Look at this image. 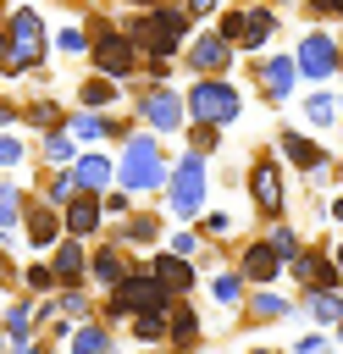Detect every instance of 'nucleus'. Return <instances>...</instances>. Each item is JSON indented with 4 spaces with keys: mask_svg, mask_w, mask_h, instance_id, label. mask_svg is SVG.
Listing matches in <instances>:
<instances>
[{
    "mask_svg": "<svg viewBox=\"0 0 343 354\" xmlns=\"http://www.w3.org/2000/svg\"><path fill=\"white\" fill-rule=\"evenodd\" d=\"M55 310H61L66 321H77V326H83V321H94V299H89L83 288H66V293L55 299Z\"/></svg>",
    "mask_w": 343,
    "mask_h": 354,
    "instance_id": "31",
    "label": "nucleus"
},
{
    "mask_svg": "<svg viewBox=\"0 0 343 354\" xmlns=\"http://www.w3.org/2000/svg\"><path fill=\"white\" fill-rule=\"evenodd\" d=\"M166 343L172 348H194L199 343V310L188 299H172V310H166Z\"/></svg>",
    "mask_w": 343,
    "mask_h": 354,
    "instance_id": "19",
    "label": "nucleus"
},
{
    "mask_svg": "<svg viewBox=\"0 0 343 354\" xmlns=\"http://www.w3.org/2000/svg\"><path fill=\"white\" fill-rule=\"evenodd\" d=\"M77 100H83V111H100V105H111V100H116V83H105V77H89V83L77 88Z\"/></svg>",
    "mask_w": 343,
    "mask_h": 354,
    "instance_id": "34",
    "label": "nucleus"
},
{
    "mask_svg": "<svg viewBox=\"0 0 343 354\" xmlns=\"http://www.w3.org/2000/svg\"><path fill=\"white\" fill-rule=\"evenodd\" d=\"M28 122H33L39 133H55V127H61V111H55L50 100H39V105H28Z\"/></svg>",
    "mask_w": 343,
    "mask_h": 354,
    "instance_id": "38",
    "label": "nucleus"
},
{
    "mask_svg": "<svg viewBox=\"0 0 343 354\" xmlns=\"http://www.w3.org/2000/svg\"><path fill=\"white\" fill-rule=\"evenodd\" d=\"M166 171L172 166H166L155 133H127L122 160H116V188L122 194H155V188H166Z\"/></svg>",
    "mask_w": 343,
    "mask_h": 354,
    "instance_id": "1",
    "label": "nucleus"
},
{
    "mask_svg": "<svg viewBox=\"0 0 343 354\" xmlns=\"http://www.w3.org/2000/svg\"><path fill=\"white\" fill-rule=\"evenodd\" d=\"M22 238H28L39 254H50V249L66 238L61 210H55V205H44V199H28V205H22Z\"/></svg>",
    "mask_w": 343,
    "mask_h": 354,
    "instance_id": "5",
    "label": "nucleus"
},
{
    "mask_svg": "<svg viewBox=\"0 0 343 354\" xmlns=\"http://www.w3.org/2000/svg\"><path fill=\"white\" fill-rule=\"evenodd\" d=\"M133 343H144V348L166 343V315H133Z\"/></svg>",
    "mask_w": 343,
    "mask_h": 354,
    "instance_id": "33",
    "label": "nucleus"
},
{
    "mask_svg": "<svg viewBox=\"0 0 343 354\" xmlns=\"http://www.w3.org/2000/svg\"><path fill=\"white\" fill-rule=\"evenodd\" d=\"M304 77H332V66H337V50H332V39L326 33H304V44H299V61H293Z\"/></svg>",
    "mask_w": 343,
    "mask_h": 354,
    "instance_id": "18",
    "label": "nucleus"
},
{
    "mask_svg": "<svg viewBox=\"0 0 343 354\" xmlns=\"http://www.w3.org/2000/svg\"><path fill=\"white\" fill-rule=\"evenodd\" d=\"M0 354H6V337H0Z\"/></svg>",
    "mask_w": 343,
    "mask_h": 354,
    "instance_id": "54",
    "label": "nucleus"
},
{
    "mask_svg": "<svg viewBox=\"0 0 343 354\" xmlns=\"http://www.w3.org/2000/svg\"><path fill=\"white\" fill-rule=\"evenodd\" d=\"M11 122H17V105H6V100H0V133H6Z\"/></svg>",
    "mask_w": 343,
    "mask_h": 354,
    "instance_id": "47",
    "label": "nucleus"
},
{
    "mask_svg": "<svg viewBox=\"0 0 343 354\" xmlns=\"http://www.w3.org/2000/svg\"><path fill=\"white\" fill-rule=\"evenodd\" d=\"M22 288H28L33 299H44V293L55 288V277H50V260H33V266H22Z\"/></svg>",
    "mask_w": 343,
    "mask_h": 354,
    "instance_id": "37",
    "label": "nucleus"
},
{
    "mask_svg": "<svg viewBox=\"0 0 343 354\" xmlns=\"http://www.w3.org/2000/svg\"><path fill=\"white\" fill-rule=\"evenodd\" d=\"M22 155H28V149H22V138H11V133H0V171H6V166H17Z\"/></svg>",
    "mask_w": 343,
    "mask_h": 354,
    "instance_id": "41",
    "label": "nucleus"
},
{
    "mask_svg": "<svg viewBox=\"0 0 343 354\" xmlns=\"http://www.w3.org/2000/svg\"><path fill=\"white\" fill-rule=\"evenodd\" d=\"M183 111H188L194 122H205V127H227V122H238V88H232V83H216V77H199V83L188 88Z\"/></svg>",
    "mask_w": 343,
    "mask_h": 354,
    "instance_id": "4",
    "label": "nucleus"
},
{
    "mask_svg": "<svg viewBox=\"0 0 343 354\" xmlns=\"http://www.w3.org/2000/svg\"><path fill=\"white\" fill-rule=\"evenodd\" d=\"M144 271H149L172 299H188V293H194V282H199V266H194V260H177V254H166V249H160V254H149V266H144Z\"/></svg>",
    "mask_w": 343,
    "mask_h": 354,
    "instance_id": "7",
    "label": "nucleus"
},
{
    "mask_svg": "<svg viewBox=\"0 0 343 354\" xmlns=\"http://www.w3.org/2000/svg\"><path fill=\"white\" fill-rule=\"evenodd\" d=\"M205 194H210V171L199 155H183L172 171H166V216L177 221H194L205 210Z\"/></svg>",
    "mask_w": 343,
    "mask_h": 354,
    "instance_id": "2",
    "label": "nucleus"
},
{
    "mask_svg": "<svg viewBox=\"0 0 343 354\" xmlns=\"http://www.w3.org/2000/svg\"><path fill=\"white\" fill-rule=\"evenodd\" d=\"M282 155H288L293 166H304V171H315V177L326 171V155H321V149H315V144H310L304 133H282Z\"/></svg>",
    "mask_w": 343,
    "mask_h": 354,
    "instance_id": "26",
    "label": "nucleus"
},
{
    "mask_svg": "<svg viewBox=\"0 0 343 354\" xmlns=\"http://www.w3.org/2000/svg\"><path fill=\"white\" fill-rule=\"evenodd\" d=\"M216 133H221V127H205V122H194V149H188V155H199V160H205V149L216 144Z\"/></svg>",
    "mask_w": 343,
    "mask_h": 354,
    "instance_id": "42",
    "label": "nucleus"
},
{
    "mask_svg": "<svg viewBox=\"0 0 343 354\" xmlns=\"http://www.w3.org/2000/svg\"><path fill=\"white\" fill-rule=\"evenodd\" d=\"M249 199L266 210V216H282V177L271 160H254L249 166Z\"/></svg>",
    "mask_w": 343,
    "mask_h": 354,
    "instance_id": "17",
    "label": "nucleus"
},
{
    "mask_svg": "<svg viewBox=\"0 0 343 354\" xmlns=\"http://www.w3.org/2000/svg\"><path fill=\"white\" fill-rule=\"evenodd\" d=\"M66 354H116V332L105 321H83L72 337H66Z\"/></svg>",
    "mask_w": 343,
    "mask_h": 354,
    "instance_id": "20",
    "label": "nucleus"
},
{
    "mask_svg": "<svg viewBox=\"0 0 343 354\" xmlns=\"http://www.w3.org/2000/svg\"><path fill=\"white\" fill-rule=\"evenodd\" d=\"M6 354H44V343H39V348H6Z\"/></svg>",
    "mask_w": 343,
    "mask_h": 354,
    "instance_id": "49",
    "label": "nucleus"
},
{
    "mask_svg": "<svg viewBox=\"0 0 343 354\" xmlns=\"http://www.w3.org/2000/svg\"><path fill=\"white\" fill-rule=\"evenodd\" d=\"M293 72H299V66H293L288 55H271V61L260 66V88H266L271 100H288V94H293Z\"/></svg>",
    "mask_w": 343,
    "mask_h": 354,
    "instance_id": "22",
    "label": "nucleus"
},
{
    "mask_svg": "<svg viewBox=\"0 0 343 354\" xmlns=\"http://www.w3.org/2000/svg\"><path fill=\"white\" fill-rule=\"evenodd\" d=\"M243 310H249L254 321H282V315H288L293 304H288V299H282L277 288H249V293H243Z\"/></svg>",
    "mask_w": 343,
    "mask_h": 354,
    "instance_id": "23",
    "label": "nucleus"
},
{
    "mask_svg": "<svg viewBox=\"0 0 343 354\" xmlns=\"http://www.w3.org/2000/svg\"><path fill=\"white\" fill-rule=\"evenodd\" d=\"M100 210H105V216H122V221H127V216H133V194L111 188V194H100Z\"/></svg>",
    "mask_w": 343,
    "mask_h": 354,
    "instance_id": "39",
    "label": "nucleus"
},
{
    "mask_svg": "<svg viewBox=\"0 0 343 354\" xmlns=\"http://www.w3.org/2000/svg\"><path fill=\"white\" fill-rule=\"evenodd\" d=\"M83 44H89V39H83V28H61V50H72V55H77Z\"/></svg>",
    "mask_w": 343,
    "mask_h": 354,
    "instance_id": "46",
    "label": "nucleus"
},
{
    "mask_svg": "<svg viewBox=\"0 0 343 354\" xmlns=\"http://www.w3.org/2000/svg\"><path fill=\"white\" fill-rule=\"evenodd\" d=\"M266 243H271V254H277L282 266H293V260H299V232H293V227H271V238H266Z\"/></svg>",
    "mask_w": 343,
    "mask_h": 354,
    "instance_id": "36",
    "label": "nucleus"
},
{
    "mask_svg": "<svg viewBox=\"0 0 343 354\" xmlns=\"http://www.w3.org/2000/svg\"><path fill=\"white\" fill-rule=\"evenodd\" d=\"M160 238H166V221H160L155 210H133V216L122 221V232H116L111 243H122L127 254H138V249H155Z\"/></svg>",
    "mask_w": 343,
    "mask_h": 354,
    "instance_id": "11",
    "label": "nucleus"
},
{
    "mask_svg": "<svg viewBox=\"0 0 343 354\" xmlns=\"http://www.w3.org/2000/svg\"><path fill=\"white\" fill-rule=\"evenodd\" d=\"M293 277L304 282V293H337V288H343L337 266H332L326 254H315V249H299V260H293Z\"/></svg>",
    "mask_w": 343,
    "mask_h": 354,
    "instance_id": "13",
    "label": "nucleus"
},
{
    "mask_svg": "<svg viewBox=\"0 0 343 354\" xmlns=\"http://www.w3.org/2000/svg\"><path fill=\"white\" fill-rule=\"evenodd\" d=\"M6 348H39V321H33V299H11L6 304V326H0Z\"/></svg>",
    "mask_w": 343,
    "mask_h": 354,
    "instance_id": "15",
    "label": "nucleus"
},
{
    "mask_svg": "<svg viewBox=\"0 0 343 354\" xmlns=\"http://www.w3.org/2000/svg\"><path fill=\"white\" fill-rule=\"evenodd\" d=\"M227 61H232V44H227V39H216V33H210V39H199V44H194V66H199L205 77H210V72H227Z\"/></svg>",
    "mask_w": 343,
    "mask_h": 354,
    "instance_id": "28",
    "label": "nucleus"
},
{
    "mask_svg": "<svg viewBox=\"0 0 343 354\" xmlns=\"http://www.w3.org/2000/svg\"><path fill=\"white\" fill-rule=\"evenodd\" d=\"M138 116H144V122H149L155 133H177L188 111H183V100H177L172 88H149V94L138 100Z\"/></svg>",
    "mask_w": 343,
    "mask_h": 354,
    "instance_id": "10",
    "label": "nucleus"
},
{
    "mask_svg": "<svg viewBox=\"0 0 343 354\" xmlns=\"http://www.w3.org/2000/svg\"><path fill=\"white\" fill-rule=\"evenodd\" d=\"M22 188L11 183V177H0V243H11V232L22 227Z\"/></svg>",
    "mask_w": 343,
    "mask_h": 354,
    "instance_id": "24",
    "label": "nucleus"
},
{
    "mask_svg": "<svg viewBox=\"0 0 343 354\" xmlns=\"http://www.w3.org/2000/svg\"><path fill=\"white\" fill-rule=\"evenodd\" d=\"M94 61H100L105 77H127L133 72V39L127 33H100L94 39Z\"/></svg>",
    "mask_w": 343,
    "mask_h": 354,
    "instance_id": "16",
    "label": "nucleus"
},
{
    "mask_svg": "<svg viewBox=\"0 0 343 354\" xmlns=\"http://www.w3.org/2000/svg\"><path fill=\"white\" fill-rule=\"evenodd\" d=\"M183 33H188V11H177V6H166V11H155V17H138V22L127 28L133 50H149L155 61H166V55L183 44Z\"/></svg>",
    "mask_w": 343,
    "mask_h": 354,
    "instance_id": "3",
    "label": "nucleus"
},
{
    "mask_svg": "<svg viewBox=\"0 0 343 354\" xmlns=\"http://www.w3.org/2000/svg\"><path fill=\"white\" fill-rule=\"evenodd\" d=\"M100 221H105L100 194H77V199L61 210V227H66V238H77V243H89V238L100 232Z\"/></svg>",
    "mask_w": 343,
    "mask_h": 354,
    "instance_id": "14",
    "label": "nucleus"
},
{
    "mask_svg": "<svg viewBox=\"0 0 343 354\" xmlns=\"http://www.w3.org/2000/svg\"><path fill=\"white\" fill-rule=\"evenodd\" d=\"M72 183H77V194H111L116 188V160H105L100 149H83L72 160Z\"/></svg>",
    "mask_w": 343,
    "mask_h": 354,
    "instance_id": "9",
    "label": "nucleus"
},
{
    "mask_svg": "<svg viewBox=\"0 0 343 354\" xmlns=\"http://www.w3.org/2000/svg\"><path fill=\"white\" fill-rule=\"evenodd\" d=\"M332 343H326V332H304L299 343H293V354H326Z\"/></svg>",
    "mask_w": 343,
    "mask_h": 354,
    "instance_id": "43",
    "label": "nucleus"
},
{
    "mask_svg": "<svg viewBox=\"0 0 343 354\" xmlns=\"http://www.w3.org/2000/svg\"><path fill=\"white\" fill-rule=\"evenodd\" d=\"M332 266H337V277H343V243H337V260H332Z\"/></svg>",
    "mask_w": 343,
    "mask_h": 354,
    "instance_id": "51",
    "label": "nucleus"
},
{
    "mask_svg": "<svg viewBox=\"0 0 343 354\" xmlns=\"http://www.w3.org/2000/svg\"><path fill=\"white\" fill-rule=\"evenodd\" d=\"M271 28H277V22H271V11H249V17H243V33H238V44L260 50V44L271 39Z\"/></svg>",
    "mask_w": 343,
    "mask_h": 354,
    "instance_id": "32",
    "label": "nucleus"
},
{
    "mask_svg": "<svg viewBox=\"0 0 343 354\" xmlns=\"http://www.w3.org/2000/svg\"><path fill=\"white\" fill-rule=\"evenodd\" d=\"M11 282H22V271L11 266V254H6V243H0V288H11Z\"/></svg>",
    "mask_w": 343,
    "mask_h": 354,
    "instance_id": "45",
    "label": "nucleus"
},
{
    "mask_svg": "<svg viewBox=\"0 0 343 354\" xmlns=\"http://www.w3.org/2000/svg\"><path fill=\"white\" fill-rule=\"evenodd\" d=\"M205 293H210V304L216 310H243V277L238 271H210V282H205Z\"/></svg>",
    "mask_w": 343,
    "mask_h": 354,
    "instance_id": "21",
    "label": "nucleus"
},
{
    "mask_svg": "<svg viewBox=\"0 0 343 354\" xmlns=\"http://www.w3.org/2000/svg\"><path fill=\"white\" fill-rule=\"evenodd\" d=\"M44 160H50L55 171H66V166L77 160V144H72V133H61V127H55V133H44Z\"/></svg>",
    "mask_w": 343,
    "mask_h": 354,
    "instance_id": "29",
    "label": "nucleus"
},
{
    "mask_svg": "<svg viewBox=\"0 0 343 354\" xmlns=\"http://www.w3.org/2000/svg\"><path fill=\"white\" fill-rule=\"evenodd\" d=\"M127 271H133V254H127L122 243H100V249L89 254V282H94V288H105V293H111V288H122V282H127Z\"/></svg>",
    "mask_w": 343,
    "mask_h": 354,
    "instance_id": "8",
    "label": "nucleus"
},
{
    "mask_svg": "<svg viewBox=\"0 0 343 354\" xmlns=\"http://www.w3.org/2000/svg\"><path fill=\"white\" fill-rule=\"evenodd\" d=\"M315 6H321V11H343V0H315Z\"/></svg>",
    "mask_w": 343,
    "mask_h": 354,
    "instance_id": "48",
    "label": "nucleus"
},
{
    "mask_svg": "<svg viewBox=\"0 0 343 354\" xmlns=\"http://www.w3.org/2000/svg\"><path fill=\"white\" fill-rule=\"evenodd\" d=\"M66 133H72V144H94V138L116 133V122L100 116V111H77V116H66Z\"/></svg>",
    "mask_w": 343,
    "mask_h": 354,
    "instance_id": "25",
    "label": "nucleus"
},
{
    "mask_svg": "<svg viewBox=\"0 0 343 354\" xmlns=\"http://www.w3.org/2000/svg\"><path fill=\"white\" fill-rule=\"evenodd\" d=\"M205 232H210V238L232 232V216H227V210H210V216H205Z\"/></svg>",
    "mask_w": 343,
    "mask_h": 354,
    "instance_id": "44",
    "label": "nucleus"
},
{
    "mask_svg": "<svg viewBox=\"0 0 343 354\" xmlns=\"http://www.w3.org/2000/svg\"><path fill=\"white\" fill-rule=\"evenodd\" d=\"M304 111H310V122H315V127H326V122H332V111H337V105H332V100H326V94H310V105H304Z\"/></svg>",
    "mask_w": 343,
    "mask_h": 354,
    "instance_id": "40",
    "label": "nucleus"
},
{
    "mask_svg": "<svg viewBox=\"0 0 343 354\" xmlns=\"http://www.w3.org/2000/svg\"><path fill=\"white\" fill-rule=\"evenodd\" d=\"M304 315H310L315 326L343 332V299H337V293H304Z\"/></svg>",
    "mask_w": 343,
    "mask_h": 354,
    "instance_id": "27",
    "label": "nucleus"
},
{
    "mask_svg": "<svg viewBox=\"0 0 343 354\" xmlns=\"http://www.w3.org/2000/svg\"><path fill=\"white\" fill-rule=\"evenodd\" d=\"M77 199V183H72V166L66 171H50V183H44V205H55V210H66Z\"/></svg>",
    "mask_w": 343,
    "mask_h": 354,
    "instance_id": "30",
    "label": "nucleus"
},
{
    "mask_svg": "<svg viewBox=\"0 0 343 354\" xmlns=\"http://www.w3.org/2000/svg\"><path fill=\"white\" fill-rule=\"evenodd\" d=\"M249 354H271V348H249Z\"/></svg>",
    "mask_w": 343,
    "mask_h": 354,
    "instance_id": "53",
    "label": "nucleus"
},
{
    "mask_svg": "<svg viewBox=\"0 0 343 354\" xmlns=\"http://www.w3.org/2000/svg\"><path fill=\"white\" fill-rule=\"evenodd\" d=\"M332 216H337V221H343V199H337V205H332Z\"/></svg>",
    "mask_w": 343,
    "mask_h": 354,
    "instance_id": "52",
    "label": "nucleus"
},
{
    "mask_svg": "<svg viewBox=\"0 0 343 354\" xmlns=\"http://www.w3.org/2000/svg\"><path fill=\"white\" fill-rule=\"evenodd\" d=\"M238 277H243V288H271V282L282 277V260L271 254V243H266V238H254V243L243 249V260H238Z\"/></svg>",
    "mask_w": 343,
    "mask_h": 354,
    "instance_id": "12",
    "label": "nucleus"
},
{
    "mask_svg": "<svg viewBox=\"0 0 343 354\" xmlns=\"http://www.w3.org/2000/svg\"><path fill=\"white\" fill-rule=\"evenodd\" d=\"M210 6H216V0H194V11H210Z\"/></svg>",
    "mask_w": 343,
    "mask_h": 354,
    "instance_id": "50",
    "label": "nucleus"
},
{
    "mask_svg": "<svg viewBox=\"0 0 343 354\" xmlns=\"http://www.w3.org/2000/svg\"><path fill=\"white\" fill-rule=\"evenodd\" d=\"M166 254H177V260H199V232H194V227L166 232Z\"/></svg>",
    "mask_w": 343,
    "mask_h": 354,
    "instance_id": "35",
    "label": "nucleus"
},
{
    "mask_svg": "<svg viewBox=\"0 0 343 354\" xmlns=\"http://www.w3.org/2000/svg\"><path fill=\"white\" fill-rule=\"evenodd\" d=\"M50 277H55L61 293H66V288H83V282H89V243L61 238V243L50 249Z\"/></svg>",
    "mask_w": 343,
    "mask_h": 354,
    "instance_id": "6",
    "label": "nucleus"
}]
</instances>
